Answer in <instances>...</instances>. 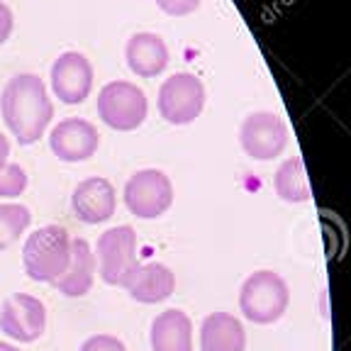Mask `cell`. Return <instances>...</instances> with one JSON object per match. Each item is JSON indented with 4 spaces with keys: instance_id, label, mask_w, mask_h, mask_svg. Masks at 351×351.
Instances as JSON below:
<instances>
[{
    "instance_id": "603a6c76",
    "label": "cell",
    "mask_w": 351,
    "mask_h": 351,
    "mask_svg": "<svg viewBox=\"0 0 351 351\" xmlns=\"http://www.w3.org/2000/svg\"><path fill=\"white\" fill-rule=\"evenodd\" d=\"M12 27H15V17H12V10L0 0V47L10 39Z\"/></svg>"
},
{
    "instance_id": "cb8c5ba5",
    "label": "cell",
    "mask_w": 351,
    "mask_h": 351,
    "mask_svg": "<svg viewBox=\"0 0 351 351\" xmlns=\"http://www.w3.org/2000/svg\"><path fill=\"white\" fill-rule=\"evenodd\" d=\"M8 156H10V142H8V137L0 132V166L8 164Z\"/></svg>"
},
{
    "instance_id": "3957f363",
    "label": "cell",
    "mask_w": 351,
    "mask_h": 351,
    "mask_svg": "<svg viewBox=\"0 0 351 351\" xmlns=\"http://www.w3.org/2000/svg\"><path fill=\"white\" fill-rule=\"evenodd\" d=\"M291 288L276 271H256L241 283L239 310L254 324H274L288 313Z\"/></svg>"
},
{
    "instance_id": "7c38bea8",
    "label": "cell",
    "mask_w": 351,
    "mask_h": 351,
    "mask_svg": "<svg viewBox=\"0 0 351 351\" xmlns=\"http://www.w3.org/2000/svg\"><path fill=\"white\" fill-rule=\"evenodd\" d=\"M71 208L73 215L86 225H103L117 210L115 186L103 176L86 178V181H81L73 188Z\"/></svg>"
},
{
    "instance_id": "ffe728a7",
    "label": "cell",
    "mask_w": 351,
    "mask_h": 351,
    "mask_svg": "<svg viewBox=\"0 0 351 351\" xmlns=\"http://www.w3.org/2000/svg\"><path fill=\"white\" fill-rule=\"evenodd\" d=\"M27 188V173L20 164H8L0 166V197H17Z\"/></svg>"
},
{
    "instance_id": "9a60e30c",
    "label": "cell",
    "mask_w": 351,
    "mask_h": 351,
    "mask_svg": "<svg viewBox=\"0 0 351 351\" xmlns=\"http://www.w3.org/2000/svg\"><path fill=\"white\" fill-rule=\"evenodd\" d=\"M125 59L132 73H137L139 78H154L164 73L169 66V47L166 42L154 32H137L132 34L130 42L125 47Z\"/></svg>"
},
{
    "instance_id": "9c48e42d",
    "label": "cell",
    "mask_w": 351,
    "mask_h": 351,
    "mask_svg": "<svg viewBox=\"0 0 351 351\" xmlns=\"http://www.w3.org/2000/svg\"><path fill=\"white\" fill-rule=\"evenodd\" d=\"M47 329V305L29 293H15L3 302L0 332L12 341L32 344Z\"/></svg>"
},
{
    "instance_id": "4fadbf2b",
    "label": "cell",
    "mask_w": 351,
    "mask_h": 351,
    "mask_svg": "<svg viewBox=\"0 0 351 351\" xmlns=\"http://www.w3.org/2000/svg\"><path fill=\"white\" fill-rule=\"evenodd\" d=\"M95 274H98V261H95L93 247L83 237H73L69 266L51 285L66 298H83L93 291Z\"/></svg>"
},
{
    "instance_id": "2e32d148",
    "label": "cell",
    "mask_w": 351,
    "mask_h": 351,
    "mask_svg": "<svg viewBox=\"0 0 351 351\" xmlns=\"http://www.w3.org/2000/svg\"><path fill=\"white\" fill-rule=\"evenodd\" d=\"M149 341L152 351H193V319L178 307L164 310L154 317Z\"/></svg>"
},
{
    "instance_id": "7a4b0ae2",
    "label": "cell",
    "mask_w": 351,
    "mask_h": 351,
    "mask_svg": "<svg viewBox=\"0 0 351 351\" xmlns=\"http://www.w3.org/2000/svg\"><path fill=\"white\" fill-rule=\"evenodd\" d=\"M71 234L59 225H44L25 239L22 266L34 283H54L69 266Z\"/></svg>"
},
{
    "instance_id": "5b68a950",
    "label": "cell",
    "mask_w": 351,
    "mask_h": 351,
    "mask_svg": "<svg viewBox=\"0 0 351 351\" xmlns=\"http://www.w3.org/2000/svg\"><path fill=\"white\" fill-rule=\"evenodd\" d=\"M95 261H98V274L103 283L122 288L125 280L142 263L137 258V232L130 225L105 230L95 247Z\"/></svg>"
},
{
    "instance_id": "7402d4cb",
    "label": "cell",
    "mask_w": 351,
    "mask_h": 351,
    "mask_svg": "<svg viewBox=\"0 0 351 351\" xmlns=\"http://www.w3.org/2000/svg\"><path fill=\"white\" fill-rule=\"evenodd\" d=\"M203 0H156V5L159 10H164L166 15L171 17H183V15H191L200 8Z\"/></svg>"
},
{
    "instance_id": "8992f818",
    "label": "cell",
    "mask_w": 351,
    "mask_h": 351,
    "mask_svg": "<svg viewBox=\"0 0 351 351\" xmlns=\"http://www.w3.org/2000/svg\"><path fill=\"white\" fill-rule=\"evenodd\" d=\"M125 205L134 217L156 219L173 205V183L159 169H142L125 183Z\"/></svg>"
},
{
    "instance_id": "ac0fdd59",
    "label": "cell",
    "mask_w": 351,
    "mask_h": 351,
    "mask_svg": "<svg viewBox=\"0 0 351 351\" xmlns=\"http://www.w3.org/2000/svg\"><path fill=\"white\" fill-rule=\"evenodd\" d=\"M274 188H276V195L283 203H291V205L307 203L313 197V188H310V181H307L302 156H291V159H285L278 166V171L274 176Z\"/></svg>"
},
{
    "instance_id": "6da1fadb",
    "label": "cell",
    "mask_w": 351,
    "mask_h": 351,
    "mask_svg": "<svg viewBox=\"0 0 351 351\" xmlns=\"http://www.w3.org/2000/svg\"><path fill=\"white\" fill-rule=\"evenodd\" d=\"M0 110L8 130L22 147L39 142L54 117V103L49 98L47 83L37 73L12 76L3 88Z\"/></svg>"
},
{
    "instance_id": "52a82bcc",
    "label": "cell",
    "mask_w": 351,
    "mask_h": 351,
    "mask_svg": "<svg viewBox=\"0 0 351 351\" xmlns=\"http://www.w3.org/2000/svg\"><path fill=\"white\" fill-rule=\"evenodd\" d=\"M205 108V86L195 73H173L159 88V112L169 125L183 127L200 117Z\"/></svg>"
},
{
    "instance_id": "e0dca14e",
    "label": "cell",
    "mask_w": 351,
    "mask_h": 351,
    "mask_svg": "<svg viewBox=\"0 0 351 351\" xmlns=\"http://www.w3.org/2000/svg\"><path fill=\"white\" fill-rule=\"evenodd\" d=\"M200 351H247V329L232 313H213L200 324Z\"/></svg>"
},
{
    "instance_id": "277c9868",
    "label": "cell",
    "mask_w": 351,
    "mask_h": 351,
    "mask_svg": "<svg viewBox=\"0 0 351 351\" xmlns=\"http://www.w3.org/2000/svg\"><path fill=\"white\" fill-rule=\"evenodd\" d=\"M149 103L137 83L110 81L98 93V115L110 130L132 132L144 125Z\"/></svg>"
},
{
    "instance_id": "d4e9b609",
    "label": "cell",
    "mask_w": 351,
    "mask_h": 351,
    "mask_svg": "<svg viewBox=\"0 0 351 351\" xmlns=\"http://www.w3.org/2000/svg\"><path fill=\"white\" fill-rule=\"evenodd\" d=\"M0 351H20L15 344H8V341H0Z\"/></svg>"
},
{
    "instance_id": "ba28073f",
    "label": "cell",
    "mask_w": 351,
    "mask_h": 351,
    "mask_svg": "<svg viewBox=\"0 0 351 351\" xmlns=\"http://www.w3.org/2000/svg\"><path fill=\"white\" fill-rule=\"evenodd\" d=\"M291 132L280 115L258 110L244 117L239 127V142L249 159L254 161H274L288 147Z\"/></svg>"
},
{
    "instance_id": "30bf717a",
    "label": "cell",
    "mask_w": 351,
    "mask_h": 351,
    "mask_svg": "<svg viewBox=\"0 0 351 351\" xmlns=\"http://www.w3.org/2000/svg\"><path fill=\"white\" fill-rule=\"evenodd\" d=\"M93 64L81 51H64L51 64V90L64 105H81L93 90Z\"/></svg>"
},
{
    "instance_id": "44dd1931",
    "label": "cell",
    "mask_w": 351,
    "mask_h": 351,
    "mask_svg": "<svg viewBox=\"0 0 351 351\" xmlns=\"http://www.w3.org/2000/svg\"><path fill=\"white\" fill-rule=\"evenodd\" d=\"M78 351H127V346L115 335H93L83 341Z\"/></svg>"
},
{
    "instance_id": "8fae6325",
    "label": "cell",
    "mask_w": 351,
    "mask_h": 351,
    "mask_svg": "<svg viewBox=\"0 0 351 351\" xmlns=\"http://www.w3.org/2000/svg\"><path fill=\"white\" fill-rule=\"evenodd\" d=\"M49 147L54 156H59L66 164H81L95 156L100 147V132L93 122L69 117L49 132Z\"/></svg>"
},
{
    "instance_id": "d6986e66",
    "label": "cell",
    "mask_w": 351,
    "mask_h": 351,
    "mask_svg": "<svg viewBox=\"0 0 351 351\" xmlns=\"http://www.w3.org/2000/svg\"><path fill=\"white\" fill-rule=\"evenodd\" d=\"M32 225V213L20 203H0V252H5Z\"/></svg>"
},
{
    "instance_id": "5bb4252c",
    "label": "cell",
    "mask_w": 351,
    "mask_h": 351,
    "mask_svg": "<svg viewBox=\"0 0 351 351\" xmlns=\"http://www.w3.org/2000/svg\"><path fill=\"white\" fill-rule=\"evenodd\" d=\"M122 288L130 293L132 300L142 302V305H156V302H164L173 295L176 274L166 263L147 261L139 263Z\"/></svg>"
}]
</instances>
